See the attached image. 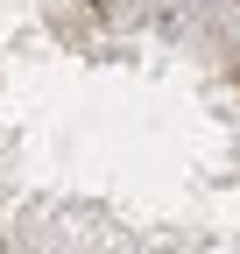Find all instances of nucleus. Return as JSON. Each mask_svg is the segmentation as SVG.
<instances>
[]
</instances>
